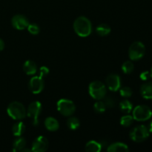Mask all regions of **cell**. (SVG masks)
<instances>
[{
    "label": "cell",
    "mask_w": 152,
    "mask_h": 152,
    "mask_svg": "<svg viewBox=\"0 0 152 152\" xmlns=\"http://www.w3.org/2000/svg\"><path fill=\"white\" fill-rule=\"evenodd\" d=\"M74 31L79 37H87L92 32V24L90 19L84 16H80L74 20Z\"/></svg>",
    "instance_id": "1"
},
{
    "label": "cell",
    "mask_w": 152,
    "mask_h": 152,
    "mask_svg": "<svg viewBox=\"0 0 152 152\" xmlns=\"http://www.w3.org/2000/svg\"><path fill=\"white\" fill-rule=\"evenodd\" d=\"M7 113L9 117L15 120H23L27 115V110L22 103L18 101L10 102L7 108Z\"/></svg>",
    "instance_id": "2"
},
{
    "label": "cell",
    "mask_w": 152,
    "mask_h": 152,
    "mask_svg": "<svg viewBox=\"0 0 152 152\" xmlns=\"http://www.w3.org/2000/svg\"><path fill=\"white\" fill-rule=\"evenodd\" d=\"M106 87L103 83L98 80L91 82L88 86L90 96L96 100H102L106 96Z\"/></svg>",
    "instance_id": "3"
},
{
    "label": "cell",
    "mask_w": 152,
    "mask_h": 152,
    "mask_svg": "<svg viewBox=\"0 0 152 152\" xmlns=\"http://www.w3.org/2000/svg\"><path fill=\"white\" fill-rule=\"evenodd\" d=\"M150 132H148L146 126L140 125L133 128L129 133L131 139L136 142H142L149 137Z\"/></svg>",
    "instance_id": "4"
},
{
    "label": "cell",
    "mask_w": 152,
    "mask_h": 152,
    "mask_svg": "<svg viewBox=\"0 0 152 152\" xmlns=\"http://www.w3.org/2000/svg\"><path fill=\"white\" fill-rule=\"evenodd\" d=\"M57 110L62 115L70 117L75 113L76 105L73 101L68 99H60L56 103Z\"/></svg>",
    "instance_id": "5"
},
{
    "label": "cell",
    "mask_w": 152,
    "mask_h": 152,
    "mask_svg": "<svg viewBox=\"0 0 152 152\" xmlns=\"http://www.w3.org/2000/svg\"><path fill=\"white\" fill-rule=\"evenodd\" d=\"M134 120L139 122L147 121L152 117V111L148 106L145 105H140L135 107L133 110Z\"/></svg>",
    "instance_id": "6"
},
{
    "label": "cell",
    "mask_w": 152,
    "mask_h": 152,
    "mask_svg": "<svg viewBox=\"0 0 152 152\" xmlns=\"http://www.w3.org/2000/svg\"><path fill=\"white\" fill-rule=\"evenodd\" d=\"M145 47L141 42H134L129 47V56L132 61H137L142 59L145 55Z\"/></svg>",
    "instance_id": "7"
},
{
    "label": "cell",
    "mask_w": 152,
    "mask_h": 152,
    "mask_svg": "<svg viewBox=\"0 0 152 152\" xmlns=\"http://www.w3.org/2000/svg\"><path fill=\"white\" fill-rule=\"evenodd\" d=\"M42 107L41 102L39 101H34L28 106L27 110V115L30 117L34 126H39V117L41 114Z\"/></svg>",
    "instance_id": "8"
},
{
    "label": "cell",
    "mask_w": 152,
    "mask_h": 152,
    "mask_svg": "<svg viewBox=\"0 0 152 152\" xmlns=\"http://www.w3.org/2000/svg\"><path fill=\"white\" fill-rule=\"evenodd\" d=\"M44 80L40 76L33 77L28 83V88L34 94H39L41 93L44 89Z\"/></svg>",
    "instance_id": "9"
},
{
    "label": "cell",
    "mask_w": 152,
    "mask_h": 152,
    "mask_svg": "<svg viewBox=\"0 0 152 152\" xmlns=\"http://www.w3.org/2000/svg\"><path fill=\"white\" fill-rule=\"evenodd\" d=\"M11 24L15 29L22 31L28 28L30 22L25 16L22 14H16L12 17Z\"/></svg>",
    "instance_id": "10"
},
{
    "label": "cell",
    "mask_w": 152,
    "mask_h": 152,
    "mask_svg": "<svg viewBox=\"0 0 152 152\" xmlns=\"http://www.w3.org/2000/svg\"><path fill=\"white\" fill-rule=\"evenodd\" d=\"M48 140L45 137L39 136L33 142L31 151L34 152L45 151L48 148Z\"/></svg>",
    "instance_id": "11"
},
{
    "label": "cell",
    "mask_w": 152,
    "mask_h": 152,
    "mask_svg": "<svg viewBox=\"0 0 152 152\" xmlns=\"http://www.w3.org/2000/svg\"><path fill=\"white\" fill-rule=\"evenodd\" d=\"M106 86L111 91H117L121 87V79L118 74H111L106 77Z\"/></svg>",
    "instance_id": "12"
},
{
    "label": "cell",
    "mask_w": 152,
    "mask_h": 152,
    "mask_svg": "<svg viewBox=\"0 0 152 152\" xmlns=\"http://www.w3.org/2000/svg\"><path fill=\"white\" fill-rule=\"evenodd\" d=\"M107 151L108 152H127L129 151V148L128 145L123 142H116L108 145Z\"/></svg>",
    "instance_id": "13"
},
{
    "label": "cell",
    "mask_w": 152,
    "mask_h": 152,
    "mask_svg": "<svg viewBox=\"0 0 152 152\" xmlns=\"http://www.w3.org/2000/svg\"><path fill=\"white\" fill-rule=\"evenodd\" d=\"M140 94L144 99H152V82H147L141 86Z\"/></svg>",
    "instance_id": "14"
},
{
    "label": "cell",
    "mask_w": 152,
    "mask_h": 152,
    "mask_svg": "<svg viewBox=\"0 0 152 152\" xmlns=\"http://www.w3.org/2000/svg\"><path fill=\"white\" fill-rule=\"evenodd\" d=\"M45 126L46 129L50 132H56L59 129V123L56 118L53 117H48L45 120Z\"/></svg>",
    "instance_id": "15"
},
{
    "label": "cell",
    "mask_w": 152,
    "mask_h": 152,
    "mask_svg": "<svg viewBox=\"0 0 152 152\" xmlns=\"http://www.w3.org/2000/svg\"><path fill=\"white\" fill-rule=\"evenodd\" d=\"M37 64L32 60L25 61L23 65V71L27 75H34L37 74Z\"/></svg>",
    "instance_id": "16"
},
{
    "label": "cell",
    "mask_w": 152,
    "mask_h": 152,
    "mask_svg": "<svg viewBox=\"0 0 152 152\" xmlns=\"http://www.w3.org/2000/svg\"><path fill=\"white\" fill-rule=\"evenodd\" d=\"M102 146L99 142L96 140H90L86 144L85 149L86 151L99 152L102 150Z\"/></svg>",
    "instance_id": "17"
},
{
    "label": "cell",
    "mask_w": 152,
    "mask_h": 152,
    "mask_svg": "<svg viewBox=\"0 0 152 152\" xmlns=\"http://www.w3.org/2000/svg\"><path fill=\"white\" fill-rule=\"evenodd\" d=\"M25 125L22 122L19 121L14 123L12 127V133L15 137H21L25 132Z\"/></svg>",
    "instance_id": "18"
},
{
    "label": "cell",
    "mask_w": 152,
    "mask_h": 152,
    "mask_svg": "<svg viewBox=\"0 0 152 152\" xmlns=\"http://www.w3.org/2000/svg\"><path fill=\"white\" fill-rule=\"evenodd\" d=\"M26 144L27 142L25 138L22 137V136L18 137L13 143V151H22V150L26 147Z\"/></svg>",
    "instance_id": "19"
},
{
    "label": "cell",
    "mask_w": 152,
    "mask_h": 152,
    "mask_svg": "<svg viewBox=\"0 0 152 152\" xmlns=\"http://www.w3.org/2000/svg\"><path fill=\"white\" fill-rule=\"evenodd\" d=\"M111 28L108 24L102 23L96 28V32L100 37H106L111 33Z\"/></svg>",
    "instance_id": "20"
},
{
    "label": "cell",
    "mask_w": 152,
    "mask_h": 152,
    "mask_svg": "<svg viewBox=\"0 0 152 152\" xmlns=\"http://www.w3.org/2000/svg\"><path fill=\"white\" fill-rule=\"evenodd\" d=\"M119 107L121 111H123L125 114H129L133 110V105H132V102L129 101V99H123L121 102L119 104Z\"/></svg>",
    "instance_id": "21"
},
{
    "label": "cell",
    "mask_w": 152,
    "mask_h": 152,
    "mask_svg": "<svg viewBox=\"0 0 152 152\" xmlns=\"http://www.w3.org/2000/svg\"><path fill=\"white\" fill-rule=\"evenodd\" d=\"M67 126H68V129L71 130H77L80 128V121L77 117L70 116V117L67 120Z\"/></svg>",
    "instance_id": "22"
},
{
    "label": "cell",
    "mask_w": 152,
    "mask_h": 152,
    "mask_svg": "<svg viewBox=\"0 0 152 152\" xmlns=\"http://www.w3.org/2000/svg\"><path fill=\"white\" fill-rule=\"evenodd\" d=\"M134 69V65L132 61H126L122 65V71L124 74H130Z\"/></svg>",
    "instance_id": "23"
},
{
    "label": "cell",
    "mask_w": 152,
    "mask_h": 152,
    "mask_svg": "<svg viewBox=\"0 0 152 152\" xmlns=\"http://www.w3.org/2000/svg\"><path fill=\"white\" fill-rule=\"evenodd\" d=\"M106 106H105V103L102 100H97L94 105V110L95 112L98 113V114H102L104 113L106 110Z\"/></svg>",
    "instance_id": "24"
},
{
    "label": "cell",
    "mask_w": 152,
    "mask_h": 152,
    "mask_svg": "<svg viewBox=\"0 0 152 152\" xmlns=\"http://www.w3.org/2000/svg\"><path fill=\"white\" fill-rule=\"evenodd\" d=\"M133 117L129 115V114H127V115L123 116L120 118V124H121V126H124V127H129L133 123Z\"/></svg>",
    "instance_id": "25"
},
{
    "label": "cell",
    "mask_w": 152,
    "mask_h": 152,
    "mask_svg": "<svg viewBox=\"0 0 152 152\" xmlns=\"http://www.w3.org/2000/svg\"><path fill=\"white\" fill-rule=\"evenodd\" d=\"M103 102L105 103L106 108H113L116 106L117 105V100L113 96H105L103 98Z\"/></svg>",
    "instance_id": "26"
},
{
    "label": "cell",
    "mask_w": 152,
    "mask_h": 152,
    "mask_svg": "<svg viewBox=\"0 0 152 152\" xmlns=\"http://www.w3.org/2000/svg\"><path fill=\"white\" fill-rule=\"evenodd\" d=\"M28 32L30 33L32 35H37V34H39L40 32V28L37 24L36 23H31L29 24L27 28Z\"/></svg>",
    "instance_id": "27"
},
{
    "label": "cell",
    "mask_w": 152,
    "mask_h": 152,
    "mask_svg": "<svg viewBox=\"0 0 152 152\" xmlns=\"http://www.w3.org/2000/svg\"><path fill=\"white\" fill-rule=\"evenodd\" d=\"M120 95H121L124 98H129L131 97L133 94V91H132V89L130 87H128V86H125V87L120 88Z\"/></svg>",
    "instance_id": "28"
},
{
    "label": "cell",
    "mask_w": 152,
    "mask_h": 152,
    "mask_svg": "<svg viewBox=\"0 0 152 152\" xmlns=\"http://www.w3.org/2000/svg\"><path fill=\"white\" fill-rule=\"evenodd\" d=\"M49 74V69L46 66H42L39 69V76L41 77H45Z\"/></svg>",
    "instance_id": "29"
},
{
    "label": "cell",
    "mask_w": 152,
    "mask_h": 152,
    "mask_svg": "<svg viewBox=\"0 0 152 152\" xmlns=\"http://www.w3.org/2000/svg\"><path fill=\"white\" fill-rule=\"evenodd\" d=\"M140 77V79L142 80H143V81H147V80L151 77V74H150L149 71H143V72L141 73Z\"/></svg>",
    "instance_id": "30"
},
{
    "label": "cell",
    "mask_w": 152,
    "mask_h": 152,
    "mask_svg": "<svg viewBox=\"0 0 152 152\" xmlns=\"http://www.w3.org/2000/svg\"><path fill=\"white\" fill-rule=\"evenodd\" d=\"M4 48V42L0 38V51Z\"/></svg>",
    "instance_id": "31"
},
{
    "label": "cell",
    "mask_w": 152,
    "mask_h": 152,
    "mask_svg": "<svg viewBox=\"0 0 152 152\" xmlns=\"http://www.w3.org/2000/svg\"><path fill=\"white\" fill-rule=\"evenodd\" d=\"M147 129H148V132H149L150 133H152V121H151L148 123V126H147Z\"/></svg>",
    "instance_id": "32"
},
{
    "label": "cell",
    "mask_w": 152,
    "mask_h": 152,
    "mask_svg": "<svg viewBox=\"0 0 152 152\" xmlns=\"http://www.w3.org/2000/svg\"><path fill=\"white\" fill-rule=\"evenodd\" d=\"M150 74H151V77L152 78V67H151V72H150Z\"/></svg>",
    "instance_id": "33"
}]
</instances>
